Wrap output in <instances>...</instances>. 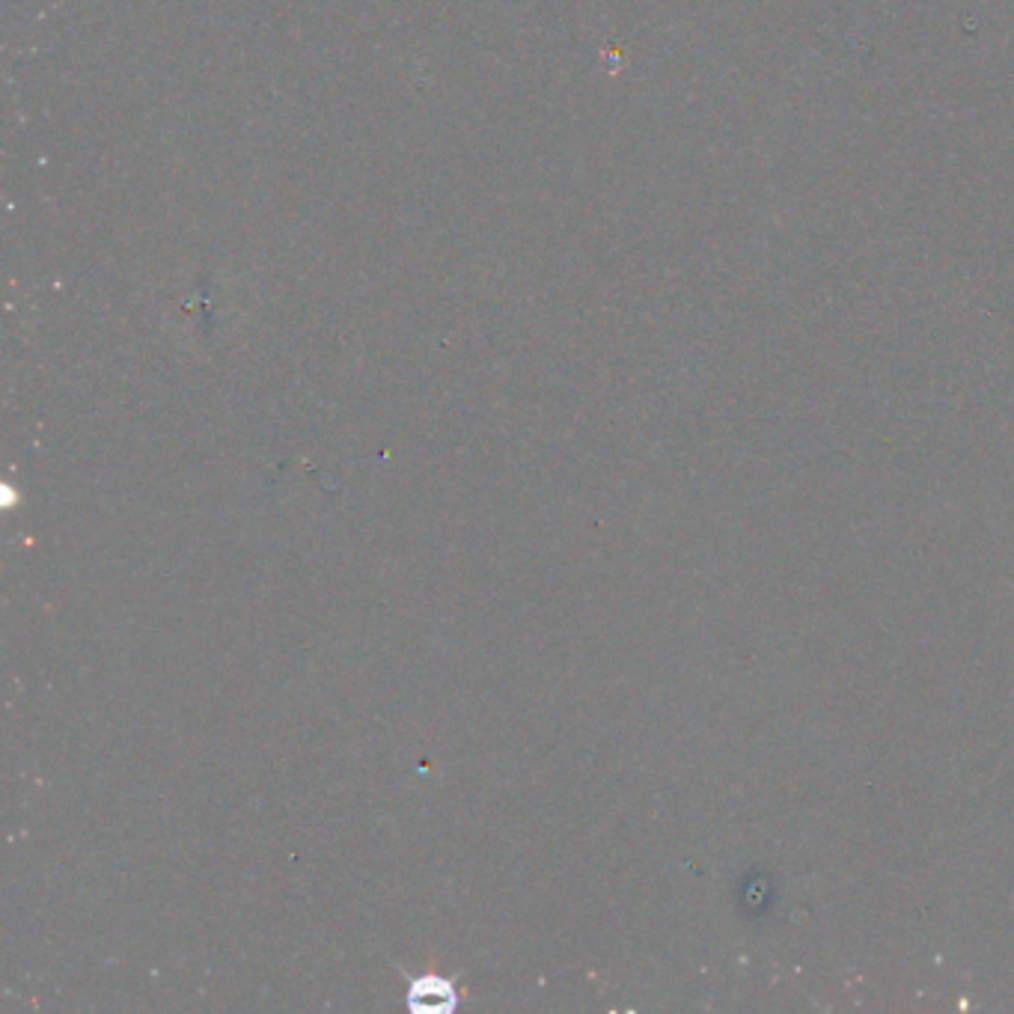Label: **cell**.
Instances as JSON below:
<instances>
[{
	"label": "cell",
	"mask_w": 1014,
	"mask_h": 1014,
	"mask_svg": "<svg viewBox=\"0 0 1014 1014\" xmlns=\"http://www.w3.org/2000/svg\"><path fill=\"white\" fill-rule=\"evenodd\" d=\"M411 1006H414V1009H429V1012L450 1009V1006H455V991H452L450 982H441V979H435V976H426V979H420V982L411 988Z\"/></svg>",
	"instance_id": "obj_1"
}]
</instances>
